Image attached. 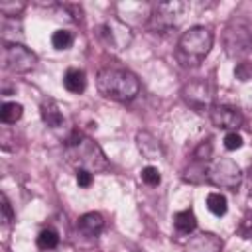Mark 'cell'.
Wrapping results in <instances>:
<instances>
[{
    "mask_svg": "<svg viewBox=\"0 0 252 252\" xmlns=\"http://www.w3.org/2000/svg\"><path fill=\"white\" fill-rule=\"evenodd\" d=\"M65 159L69 165L77 169H87L91 173L106 171L110 167L102 148L93 138H89L79 130H75L65 142Z\"/></svg>",
    "mask_w": 252,
    "mask_h": 252,
    "instance_id": "cell-1",
    "label": "cell"
},
{
    "mask_svg": "<svg viewBox=\"0 0 252 252\" xmlns=\"http://www.w3.org/2000/svg\"><path fill=\"white\" fill-rule=\"evenodd\" d=\"M242 144H244V140H242V136H240L238 132H228V134L224 136V148H226L228 152L240 150Z\"/></svg>",
    "mask_w": 252,
    "mask_h": 252,
    "instance_id": "cell-24",
    "label": "cell"
},
{
    "mask_svg": "<svg viewBox=\"0 0 252 252\" xmlns=\"http://www.w3.org/2000/svg\"><path fill=\"white\" fill-rule=\"evenodd\" d=\"M2 65L14 75H24L35 69L37 55L22 43H4L2 45Z\"/></svg>",
    "mask_w": 252,
    "mask_h": 252,
    "instance_id": "cell-6",
    "label": "cell"
},
{
    "mask_svg": "<svg viewBox=\"0 0 252 252\" xmlns=\"http://www.w3.org/2000/svg\"><path fill=\"white\" fill-rule=\"evenodd\" d=\"M14 219H16V215L12 211V205H10L8 197L2 193V220H4V226H10L14 222Z\"/></svg>",
    "mask_w": 252,
    "mask_h": 252,
    "instance_id": "cell-26",
    "label": "cell"
},
{
    "mask_svg": "<svg viewBox=\"0 0 252 252\" xmlns=\"http://www.w3.org/2000/svg\"><path fill=\"white\" fill-rule=\"evenodd\" d=\"M77 228L83 236H98L104 228V217L100 213H85L79 217V222H77Z\"/></svg>",
    "mask_w": 252,
    "mask_h": 252,
    "instance_id": "cell-13",
    "label": "cell"
},
{
    "mask_svg": "<svg viewBox=\"0 0 252 252\" xmlns=\"http://www.w3.org/2000/svg\"><path fill=\"white\" fill-rule=\"evenodd\" d=\"M63 87L73 93V94H81L85 89H87V77H85V71L83 69H77V67H71L65 71L63 75Z\"/></svg>",
    "mask_w": 252,
    "mask_h": 252,
    "instance_id": "cell-15",
    "label": "cell"
},
{
    "mask_svg": "<svg viewBox=\"0 0 252 252\" xmlns=\"http://www.w3.org/2000/svg\"><path fill=\"white\" fill-rule=\"evenodd\" d=\"M213 47V32L205 26H193L181 33L175 47V57L181 67H199Z\"/></svg>",
    "mask_w": 252,
    "mask_h": 252,
    "instance_id": "cell-3",
    "label": "cell"
},
{
    "mask_svg": "<svg viewBox=\"0 0 252 252\" xmlns=\"http://www.w3.org/2000/svg\"><path fill=\"white\" fill-rule=\"evenodd\" d=\"M173 228L177 234H191L195 228H197V217L193 213V209H183V211H177L173 215Z\"/></svg>",
    "mask_w": 252,
    "mask_h": 252,
    "instance_id": "cell-16",
    "label": "cell"
},
{
    "mask_svg": "<svg viewBox=\"0 0 252 252\" xmlns=\"http://www.w3.org/2000/svg\"><path fill=\"white\" fill-rule=\"evenodd\" d=\"M35 244H37V248H39L41 252L55 250L57 244H59V234H57V230H53V228H43V230L37 234Z\"/></svg>",
    "mask_w": 252,
    "mask_h": 252,
    "instance_id": "cell-18",
    "label": "cell"
},
{
    "mask_svg": "<svg viewBox=\"0 0 252 252\" xmlns=\"http://www.w3.org/2000/svg\"><path fill=\"white\" fill-rule=\"evenodd\" d=\"M248 195L252 197V173H250V183H248Z\"/></svg>",
    "mask_w": 252,
    "mask_h": 252,
    "instance_id": "cell-29",
    "label": "cell"
},
{
    "mask_svg": "<svg viewBox=\"0 0 252 252\" xmlns=\"http://www.w3.org/2000/svg\"><path fill=\"white\" fill-rule=\"evenodd\" d=\"M185 8H187V6H185L183 2H177V0L156 4V6H154V12H152V16H150V28H152L154 32H159V33L169 32L171 28L177 26V22L181 20Z\"/></svg>",
    "mask_w": 252,
    "mask_h": 252,
    "instance_id": "cell-8",
    "label": "cell"
},
{
    "mask_svg": "<svg viewBox=\"0 0 252 252\" xmlns=\"http://www.w3.org/2000/svg\"><path fill=\"white\" fill-rule=\"evenodd\" d=\"M96 37L108 49H112V51H124L132 43V37L134 35H132V30L124 22H120L116 18H108V20H104V22H100L96 26Z\"/></svg>",
    "mask_w": 252,
    "mask_h": 252,
    "instance_id": "cell-7",
    "label": "cell"
},
{
    "mask_svg": "<svg viewBox=\"0 0 252 252\" xmlns=\"http://www.w3.org/2000/svg\"><path fill=\"white\" fill-rule=\"evenodd\" d=\"M183 252H222V240L213 232H197L189 236Z\"/></svg>",
    "mask_w": 252,
    "mask_h": 252,
    "instance_id": "cell-11",
    "label": "cell"
},
{
    "mask_svg": "<svg viewBox=\"0 0 252 252\" xmlns=\"http://www.w3.org/2000/svg\"><path fill=\"white\" fill-rule=\"evenodd\" d=\"M26 8V2H16V0H2L0 2V12L6 16V18H16L24 12Z\"/></svg>",
    "mask_w": 252,
    "mask_h": 252,
    "instance_id": "cell-22",
    "label": "cell"
},
{
    "mask_svg": "<svg viewBox=\"0 0 252 252\" xmlns=\"http://www.w3.org/2000/svg\"><path fill=\"white\" fill-rule=\"evenodd\" d=\"M211 156H213V144H211V140H203L193 152V161H199V163L207 165L211 161Z\"/></svg>",
    "mask_w": 252,
    "mask_h": 252,
    "instance_id": "cell-21",
    "label": "cell"
},
{
    "mask_svg": "<svg viewBox=\"0 0 252 252\" xmlns=\"http://www.w3.org/2000/svg\"><path fill=\"white\" fill-rule=\"evenodd\" d=\"M4 252H10V250H8V248H6V250H4Z\"/></svg>",
    "mask_w": 252,
    "mask_h": 252,
    "instance_id": "cell-30",
    "label": "cell"
},
{
    "mask_svg": "<svg viewBox=\"0 0 252 252\" xmlns=\"http://www.w3.org/2000/svg\"><path fill=\"white\" fill-rule=\"evenodd\" d=\"M234 75H236V79H240V81H248V79H252V65H250L248 61L238 63L236 69H234Z\"/></svg>",
    "mask_w": 252,
    "mask_h": 252,
    "instance_id": "cell-27",
    "label": "cell"
},
{
    "mask_svg": "<svg viewBox=\"0 0 252 252\" xmlns=\"http://www.w3.org/2000/svg\"><path fill=\"white\" fill-rule=\"evenodd\" d=\"M236 232H238V236H242V238H252V213H246V215L242 217V220H240Z\"/></svg>",
    "mask_w": 252,
    "mask_h": 252,
    "instance_id": "cell-25",
    "label": "cell"
},
{
    "mask_svg": "<svg viewBox=\"0 0 252 252\" xmlns=\"http://www.w3.org/2000/svg\"><path fill=\"white\" fill-rule=\"evenodd\" d=\"M96 89L104 98L130 102L140 94V79L128 69L104 67L96 75Z\"/></svg>",
    "mask_w": 252,
    "mask_h": 252,
    "instance_id": "cell-2",
    "label": "cell"
},
{
    "mask_svg": "<svg viewBox=\"0 0 252 252\" xmlns=\"http://www.w3.org/2000/svg\"><path fill=\"white\" fill-rule=\"evenodd\" d=\"M181 96L183 100L195 108L197 112H205L213 108V98H215V89L209 81L197 79V81H189L183 89H181Z\"/></svg>",
    "mask_w": 252,
    "mask_h": 252,
    "instance_id": "cell-9",
    "label": "cell"
},
{
    "mask_svg": "<svg viewBox=\"0 0 252 252\" xmlns=\"http://www.w3.org/2000/svg\"><path fill=\"white\" fill-rule=\"evenodd\" d=\"M73 41H75V35L69 30H55L51 35V45L55 49H69L73 45Z\"/></svg>",
    "mask_w": 252,
    "mask_h": 252,
    "instance_id": "cell-20",
    "label": "cell"
},
{
    "mask_svg": "<svg viewBox=\"0 0 252 252\" xmlns=\"http://www.w3.org/2000/svg\"><path fill=\"white\" fill-rule=\"evenodd\" d=\"M142 181H144L146 185H150V187L159 185V183H161L159 169H158V167H154V165H146V167L142 169Z\"/></svg>",
    "mask_w": 252,
    "mask_h": 252,
    "instance_id": "cell-23",
    "label": "cell"
},
{
    "mask_svg": "<svg viewBox=\"0 0 252 252\" xmlns=\"http://www.w3.org/2000/svg\"><path fill=\"white\" fill-rule=\"evenodd\" d=\"M136 144H138V150L142 152V156L146 159H158L163 156V146L161 142L152 136L150 132H138L136 134Z\"/></svg>",
    "mask_w": 252,
    "mask_h": 252,
    "instance_id": "cell-12",
    "label": "cell"
},
{
    "mask_svg": "<svg viewBox=\"0 0 252 252\" xmlns=\"http://www.w3.org/2000/svg\"><path fill=\"white\" fill-rule=\"evenodd\" d=\"M77 183H79V187H83V189L91 187V183H93V173L87 171V169H77Z\"/></svg>",
    "mask_w": 252,
    "mask_h": 252,
    "instance_id": "cell-28",
    "label": "cell"
},
{
    "mask_svg": "<svg viewBox=\"0 0 252 252\" xmlns=\"http://www.w3.org/2000/svg\"><path fill=\"white\" fill-rule=\"evenodd\" d=\"M49 252H53V250H49Z\"/></svg>",
    "mask_w": 252,
    "mask_h": 252,
    "instance_id": "cell-31",
    "label": "cell"
},
{
    "mask_svg": "<svg viewBox=\"0 0 252 252\" xmlns=\"http://www.w3.org/2000/svg\"><path fill=\"white\" fill-rule=\"evenodd\" d=\"M207 181L213 183L215 187H220V189L238 191V187L242 183V169L236 165L234 159H230V158H219L207 169Z\"/></svg>",
    "mask_w": 252,
    "mask_h": 252,
    "instance_id": "cell-5",
    "label": "cell"
},
{
    "mask_svg": "<svg viewBox=\"0 0 252 252\" xmlns=\"http://www.w3.org/2000/svg\"><path fill=\"white\" fill-rule=\"evenodd\" d=\"M209 118H211L213 126H217L220 130H228V132H236V128H240L244 122L242 112L238 108L226 106V104H215L209 110Z\"/></svg>",
    "mask_w": 252,
    "mask_h": 252,
    "instance_id": "cell-10",
    "label": "cell"
},
{
    "mask_svg": "<svg viewBox=\"0 0 252 252\" xmlns=\"http://www.w3.org/2000/svg\"><path fill=\"white\" fill-rule=\"evenodd\" d=\"M222 47L232 59L244 57L252 49V26L242 18H232L222 32Z\"/></svg>",
    "mask_w": 252,
    "mask_h": 252,
    "instance_id": "cell-4",
    "label": "cell"
},
{
    "mask_svg": "<svg viewBox=\"0 0 252 252\" xmlns=\"http://www.w3.org/2000/svg\"><path fill=\"white\" fill-rule=\"evenodd\" d=\"M24 114V106L20 102H4L0 106V120L4 124H16Z\"/></svg>",
    "mask_w": 252,
    "mask_h": 252,
    "instance_id": "cell-17",
    "label": "cell"
},
{
    "mask_svg": "<svg viewBox=\"0 0 252 252\" xmlns=\"http://www.w3.org/2000/svg\"><path fill=\"white\" fill-rule=\"evenodd\" d=\"M39 114H41V120L45 126L49 128H59L63 124V114L57 106V102L53 98H45L39 106Z\"/></svg>",
    "mask_w": 252,
    "mask_h": 252,
    "instance_id": "cell-14",
    "label": "cell"
},
{
    "mask_svg": "<svg viewBox=\"0 0 252 252\" xmlns=\"http://www.w3.org/2000/svg\"><path fill=\"white\" fill-rule=\"evenodd\" d=\"M207 209L215 215V217H222L228 211V203L226 197L222 193H209L207 195Z\"/></svg>",
    "mask_w": 252,
    "mask_h": 252,
    "instance_id": "cell-19",
    "label": "cell"
}]
</instances>
